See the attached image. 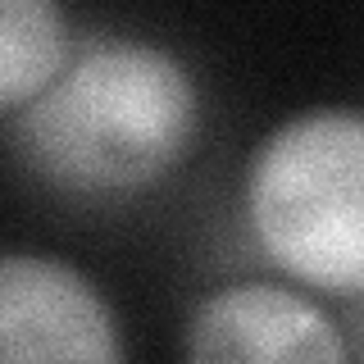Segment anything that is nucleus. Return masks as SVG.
Listing matches in <instances>:
<instances>
[{"instance_id":"nucleus-1","label":"nucleus","mask_w":364,"mask_h":364,"mask_svg":"<svg viewBox=\"0 0 364 364\" xmlns=\"http://www.w3.org/2000/svg\"><path fill=\"white\" fill-rule=\"evenodd\" d=\"M205 96L178 50L146 37H77L55 82L5 119L9 155L68 200H132L196 155Z\"/></svg>"},{"instance_id":"nucleus-2","label":"nucleus","mask_w":364,"mask_h":364,"mask_svg":"<svg viewBox=\"0 0 364 364\" xmlns=\"http://www.w3.org/2000/svg\"><path fill=\"white\" fill-rule=\"evenodd\" d=\"M242 223L278 278L364 301V109L314 105L259 136L242 168Z\"/></svg>"},{"instance_id":"nucleus-3","label":"nucleus","mask_w":364,"mask_h":364,"mask_svg":"<svg viewBox=\"0 0 364 364\" xmlns=\"http://www.w3.org/2000/svg\"><path fill=\"white\" fill-rule=\"evenodd\" d=\"M128 360L119 314L77 264L46 250H0V364Z\"/></svg>"},{"instance_id":"nucleus-4","label":"nucleus","mask_w":364,"mask_h":364,"mask_svg":"<svg viewBox=\"0 0 364 364\" xmlns=\"http://www.w3.org/2000/svg\"><path fill=\"white\" fill-rule=\"evenodd\" d=\"M182 355L200 364H341L350 360V341L305 287L287 278H237L200 296Z\"/></svg>"},{"instance_id":"nucleus-5","label":"nucleus","mask_w":364,"mask_h":364,"mask_svg":"<svg viewBox=\"0 0 364 364\" xmlns=\"http://www.w3.org/2000/svg\"><path fill=\"white\" fill-rule=\"evenodd\" d=\"M73 46L64 0H0V119L55 82Z\"/></svg>"},{"instance_id":"nucleus-6","label":"nucleus","mask_w":364,"mask_h":364,"mask_svg":"<svg viewBox=\"0 0 364 364\" xmlns=\"http://www.w3.org/2000/svg\"><path fill=\"white\" fill-rule=\"evenodd\" d=\"M360 305V314H355V341H350V355H364V301H355Z\"/></svg>"}]
</instances>
